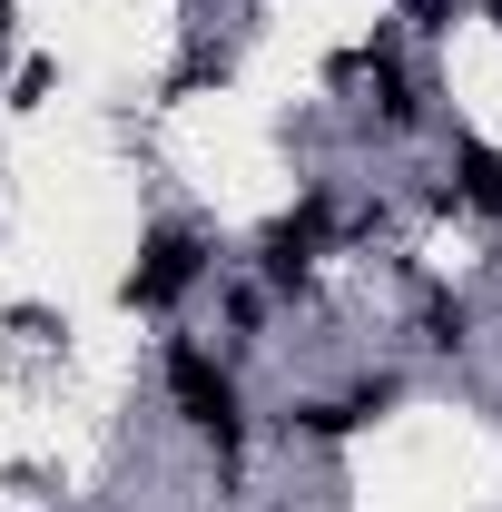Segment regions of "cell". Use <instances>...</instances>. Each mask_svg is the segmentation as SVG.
I'll return each instance as SVG.
<instances>
[{
    "label": "cell",
    "mask_w": 502,
    "mask_h": 512,
    "mask_svg": "<svg viewBox=\"0 0 502 512\" xmlns=\"http://www.w3.org/2000/svg\"><path fill=\"white\" fill-rule=\"evenodd\" d=\"M158 384H168V414H178L188 434H207L217 473L237 483V473H247V394H237V365H227L207 335H168V345H158Z\"/></svg>",
    "instance_id": "cell-1"
},
{
    "label": "cell",
    "mask_w": 502,
    "mask_h": 512,
    "mask_svg": "<svg viewBox=\"0 0 502 512\" xmlns=\"http://www.w3.org/2000/svg\"><path fill=\"white\" fill-rule=\"evenodd\" d=\"M207 276H217V247L197 237L188 217H158V227L138 237V266L119 276V306L128 316H178Z\"/></svg>",
    "instance_id": "cell-2"
},
{
    "label": "cell",
    "mask_w": 502,
    "mask_h": 512,
    "mask_svg": "<svg viewBox=\"0 0 502 512\" xmlns=\"http://www.w3.org/2000/svg\"><path fill=\"white\" fill-rule=\"evenodd\" d=\"M325 237H335V188H306L266 237H256V286H266V296H315Z\"/></svg>",
    "instance_id": "cell-3"
},
{
    "label": "cell",
    "mask_w": 502,
    "mask_h": 512,
    "mask_svg": "<svg viewBox=\"0 0 502 512\" xmlns=\"http://www.w3.org/2000/svg\"><path fill=\"white\" fill-rule=\"evenodd\" d=\"M394 404H404V375L384 365V375H355L345 394H296V404L276 414V434H286V444H345V434L384 424Z\"/></svg>",
    "instance_id": "cell-4"
},
{
    "label": "cell",
    "mask_w": 502,
    "mask_h": 512,
    "mask_svg": "<svg viewBox=\"0 0 502 512\" xmlns=\"http://www.w3.org/2000/svg\"><path fill=\"white\" fill-rule=\"evenodd\" d=\"M355 69H365V89H375V128H394V138H414V128H434V109H424L434 89H424L414 69L394 60V40H384V30H375V50H365Z\"/></svg>",
    "instance_id": "cell-5"
},
{
    "label": "cell",
    "mask_w": 502,
    "mask_h": 512,
    "mask_svg": "<svg viewBox=\"0 0 502 512\" xmlns=\"http://www.w3.org/2000/svg\"><path fill=\"white\" fill-rule=\"evenodd\" d=\"M453 217L502 227V148H493V138H473V128H453Z\"/></svg>",
    "instance_id": "cell-6"
},
{
    "label": "cell",
    "mask_w": 502,
    "mask_h": 512,
    "mask_svg": "<svg viewBox=\"0 0 502 512\" xmlns=\"http://www.w3.org/2000/svg\"><path fill=\"white\" fill-rule=\"evenodd\" d=\"M424 345H434V355H463V345H473V306H463L453 286L424 296Z\"/></svg>",
    "instance_id": "cell-7"
},
{
    "label": "cell",
    "mask_w": 502,
    "mask_h": 512,
    "mask_svg": "<svg viewBox=\"0 0 502 512\" xmlns=\"http://www.w3.org/2000/svg\"><path fill=\"white\" fill-rule=\"evenodd\" d=\"M463 20V0H404V30H424V40H443Z\"/></svg>",
    "instance_id": "cell-8"
},
{
    "label": "cell",
    "mask_w": 502,
    "mask_h": 512,
    "mask_svg": "<svg viewBox=\"0 0 502 512\" xmlns=\"http://www.w3.org/2000/svg\"><path fill=\"white\" fill-rule=\"evenodd\" d=\"M50 79H60V69H50V60H30L20 79H10V109H30V99H50Z\"/></svg>",
    "instance_id": "cell-9"
},
{
    "label": "cell",
    "mask_w": 502,
    "mask_h": 512,
    "mask_svg": "<svg viewBox=\"0 0 502 512\" xmlns=\"http://www.w3.org/2000/svg\"><path fill=\"white\" fill-rule=\"evenodd\" d=\"M473 10H483V20H493V30H502V0H473Z\"/></svg>",
    "instance_id": "cell-10"
},
{
    "label": "cell",
    "mask_w": 502,
    "mask_h": 512,
    "mask_svg": "<svg viewBox=\"0 0 502 512\" xmlns=\"http://www.w3.org/2000/svg\"><path fill=\"white\" fill-rule=\"evenodd\" d=\"M493 286H502V266H493Z\"/></svg>",
    "instance_id": "cell-11"
}]
</instances>
